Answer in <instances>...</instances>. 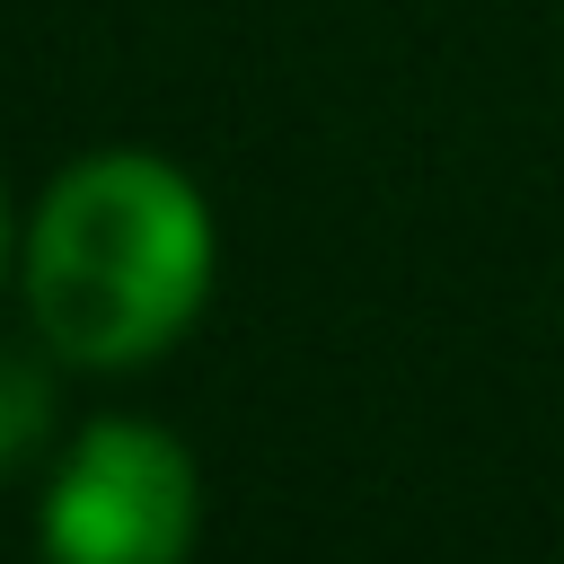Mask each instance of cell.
<instances>
[{"mask_svg": "<svg viewBox=\"0 0 564 564\" xmlns=\"http://www.w3.org/2000/svg\"><path fill=\"white\" fill-rule=\"evenodd\" d=\"M44 423H53V388H44V370L18 361V352H0V467H18V458L44 441Z\"/></svg>", "mask_w": 564, "mask_h": 564, "instance_id": "3", "label": "cell"}, {"mask_svg": "<svg viewBox=\"0 0 564 564\" xmlns=\"http://www.w3.org/2000/svg\"><path fill=\"white\" fill-rule=\"evenodd\" d=\"M0 256H9V203H0Z\"/></svg>", "mask_w": 564, "mask_h": 564, "instance_id": "4", "label": "cell"}, {"mask_svg": "<svg viewBox=\"0 0 564 564\" xmlns=\"http://www.w3.org/2000/svg\"><path fill=\"white\" fill-rule=\"evenodd\" d=\"M203 291H212V212L167 159L106 150L44 194L26 238V300L53 352L88 370L150 361L159 344L185 335Z\"/></svg>", "mask_w": 564, "mask_h": 564, "instance_id": "1", "label": "cell"}, {"mask_svg": "<svg viewBox=\"0 0 564 564\" xmlns=\"http://www.w3.org/2000/svg\"><path fill=\"white\" fill-rule=\"evenodd\" d=\"M194 546V458L159 423H88L44 494L53 564H185Z\"/></svg>", "mask_w": 564, "mask_h": 564, "instance_id": "2", "label": "cell"}]
</instances>
